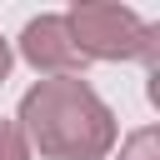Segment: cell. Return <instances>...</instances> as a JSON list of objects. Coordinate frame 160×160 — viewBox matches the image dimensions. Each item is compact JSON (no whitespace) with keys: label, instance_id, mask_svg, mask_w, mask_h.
<instances>
[{"label":"cell","instance_id":"4","mask_svg":"<svg viewBox=\"0 0 160 160\" xmlns=\"http://www.w3.org/2000/svg\"><path fill=\"white\" fill-rule=\"evenodd\" d=\"M115 160H160V130L155 125H140L120 140V155Z\"/></svg>","mask_w":160,"mask_h":160},{"label":"cell","instance_id":"3","mask_svg":"<svg viewBox=\"0 0 160 160\" xmlns=\"http://www.w3.org/2000/svg\"><path fill=\"white\" fill-rule=\"evenodd\" d=\"M20 55L35 75L55 80V75H80L85 70V55L75 50L70 40V25L65 15H35L25 30H20Z\"/></svg>","mask_w":160,"mask_h":160},{"label":"cell","instance_id":"1","mask_svg":"<svg viewBox=\"0 0 160 160\" xmlns=\"http://www.w3.org/2000/svg\"><path fill=\"white\" fill-rule=\"evenodd\" d=\"M30 155L45 160H110L115 155V115L80 75L35 80L20 95L15 115Z\"/></svg>","mask_w":160,"mask_h":160},{"label":"cell","instance_id":"2","mask_svg":"<svg viewBox=\"0 0 160 160\" xmlns=\"http://www.w3.org/2000/svg\"><path fill=\"white\" fill-rule=\"evenodd\" d=\"M65 25L85 60H145L150 70H160V25L140 20L130 5L75 0L65 10Z\"/></svg>","mask_w":160,"mask_h":160},{"label":"cell","instance_id":"5","mask_svg":"<svg viewBox=\"0 0 160 160\" xmlns=\"http://www.w3.org/2000/svg\"><path fill=\"white\" fill-rule=\"evenodd\" d=\"M0 160H35L30 145H25V135H20V125L5 120V115H0Z\"/></svg>","mask_w":160,"mask_h":160},{"label":"cell","instance_id":"6","mask_svg":"<svg viewBox=\"0 0 160 160\" xmlns=\"http://www.w3.org/2000/svg\"><path fill=\"white\" fill-rule=\"evenodd\" d=\"M5 75H10V40L0 35V85H5Z\"/></svg>","mask_w":160,"mask_h":160}]
</instances>
